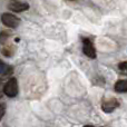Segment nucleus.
<instances>
[{
    "mask_svg": "<svg viewBox=\"0 0 127 127\" xmlns=\"http://www.w3.org/2000/svg\"><path fill=\"white\" fill-rule=\"evenodd\" d=\"M3 93L8 97H16L18 94V83L16 78H10L3 86Z\"/></svg>",
    "mask_w": 127,
    "mask_h": 127,
    "instance_id": "obj_1",
    "label": "nucleus"
},
{
    "mask_svg": "<svg viewBox=\"0 0 127 127\" xmlns=\"http://www.w3.org/2000/svg\"><path fill=\"white\" fill-rule=\"evenodd\" d=\"M118 106H119V104L116 99H108V100H106L103 103L101 108H103V110L105 113H112L113 110L116 109Z\"/></svg>",
    "mask_w": 127,
    "mask_h": 127,
    "instance_id": "obj_4",
    "label": "nucleus"
},
{
    "mask_svg": "<svg viewBox=\"0 0 127 127\" xmlns=\"http://www.w3.org/2000/svg\"><path fill=\"white\" fill-rule=\"evenodd\" d=\"M83 50L87 57L89 58H96V50H95L94 46H93L92 41L89 39H84V46Z\"/></svg>",
    "mask_w": 127,
    "mask_h": 127,
    "instance_id": "obj_3",
    "label": "nucleus"
},
{
    "mask_svg": "<svg viewBox=\"0 0 127 127\" xmlns=\"http://www.w3.org/2000/svg\"><path fill=\"white\" fill-rule=\"evenodd\" d=\"M115 90L117 93H127V80H118L115 84Z\"/></svg>",
    "mask_w": 127,
    "mask_h": 127,
    "instance_id": "obj_6",
    "label": "nucleus"
},
{
    "mask_svg": "<svg viewBox=\"0 0 127 127\" xmlns=\"http://www.w3.org/2000/svg\"><path fill=\"white\" fill-rule=\"evenodd\" d=\"M118 68H119V70H121L123 74H125L127 75V62H124V63H121L118 65Z\"/></svg>",
    "mask_w": 127,
    "mask_h": 127,
    "instance_id": "obj_8",
    "label": "nucleus"
},
{
    "mask_svg": "<svg viewBox=\"0 0 127 127\" xmlns=\"http://www.w3.org/2000/svg\"><path fill=\"white\" fill-rule=\"evenodd\" d=\"M8 37H9V32H6V31H2V32L0 33V42H1V44H3L4 40H6Z\"/></svg>",
    "mask_w": 127,
    "mask_h": 127,
    "instance_id": "obj_9",
    "label": "nucleus"
},
{
    "mask_svg": "<svg viewBox=\"0 0 127 127\" xmlns=\"http://www.w3.org/2000/svg\"><path fill=\"white\" fill-rule=\"evenodd\" d=\"M12 72V68L11 66L7 65L4 63H0V75H9Z\"/></svg>",
    "mask_w": 127,
    "mask_h": 127,
    "instance_id": "obj_7",
    "label": "nucleus"
},
{
    "mask_svg": "<svg viewBox=\"0 0 127 127\" xmlns=\"http://www.w3.org/2000/svg\"><path fill=\"white\" fill-rule=\"evenodd\" d=\"M29 8L28 3H25V2H13V3L9 4V9L15 12H21V11H25Z\"/></svg>",
    "mask_w": 127,
    "mask_h": 127,
    "instance_id": "obj_5",
    "label": "nucleus"
},
{
    "mask_svg": "<svg viewBox=\"0 0 127 127\" xmlns=\"http://www.w3.org/2000/svg\"><path fill=\"white\" fill-rule=\"evenodd\" d=\"M3 94H4V93H3V86L0 84V98L2 97V95H3Z\"/></svg>",
    "mask_w": 127,
    "mask_h": 127,
    "instance_id": "obj_11",
    "label": "nucleus"
},
{
    "mask_svg": "<svg viewBox=\"0 0 127 127\" xmlns=\"http://www.w3.org/2000/svg\"><path fill=\"white\" fill-rule=\"evenodd\" d=\"M1 21L4 26L10 27V28H16L18 27V25L20 24V19L16 16H13L12 13H3L1 16Z\"/></svg>",
    "mask_w": 127,
    "mask_h": 127,
    "instance_id": "obj_2",
    "label": "nucleus"
},
{
    "mask_svg": "<svg viewBox=\"0 0 127 127\" xmlns=\"http://www.w3.org/2000/svg\"><path fill=\"white\" fill-rule=\"evenodd\" d=\"M3 115H4V107L2 105H0V119L3 117Z\"/></svg>",
    "mask_w": 127,
    "mask_h": 127,
    "instance_id": "obj_10",
    "label": "nucleus"
},
{
    "mask_svg": "<svg viewBox=\"0 0 127 127\" xmlns=\"http://www.w3.org/2000/svg\"><path fill=\"white\" fill-rule=\"evenodd\" d=\"M85 127H93V126H90V125H87V126H85Z\"/></svg>",
    "mask_w": 127,
    "mask_h": 127,
    "instance_id": "obj_12",
    "label": "nucleus"
}]
</instances>
